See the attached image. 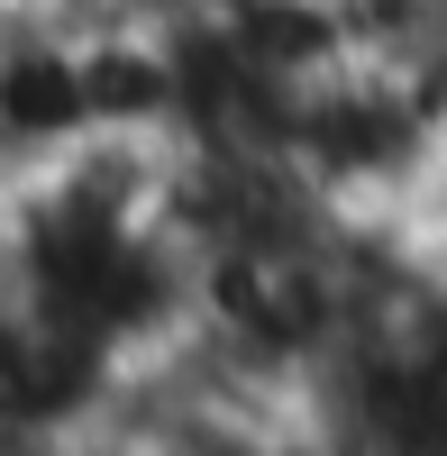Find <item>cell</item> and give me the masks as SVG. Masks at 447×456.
<instances>
[]
</instances>
